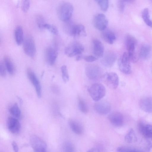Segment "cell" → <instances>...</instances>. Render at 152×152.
<instances>
[{
	"label": "cell",
	"mask_w": 152,
	"mask_h": 152,
	"mask_svg": "<svg viewBox=\"0 0 152 152\" xmlns=\"http://www.w3.org/2000/svg\"><path fill=\"white\" fill-rule=\"evenodd\" d=\"M125 43L127 50V52L131 62L135 63L138 60V58L135 52L137 41L132 35L127 34L125 37Z\"/></svg>",
	"instance_id": "cell-1"
},
{
	"label": "cell",
	"mask_w": 152,
	"mask_h": 152,
	"mask_svg": "<svg viewBox=\"0 0 152 152\" xmlns=\"http://www.w3.org/2000/svg\"><path fill=\"white\" fill-rule=\"evenodd\" d=\"M88 91L92 99L95 102L101 100L105 95L106 89L104 86L99 83H95L89 87Z\"/></svg>",
	"instance_id": "cell-2"
},
{
	"label": "cell",
	"mask_w": 152,
	"mask_h": 152,
	"mask_svg": "<svg viewBox=\"0 0 152 152\" xmlns=\"http://www.w3.org/2000/svg\"><path fill=\"white\" fill-rule=\"evenodd\" d=\"M73 11V7L70 3L63 2L59 6L57 10V15L59 18L63 21L69 20Z\"/></svg>",
	"instance_id": "cell-3"
},
{
	"label": "cell",
	"mask_w": 152,
	"mask_h": 152,
	"mask_svg": "<svg viewBox=\"0 0 152 152\" xmlns=\"http://www.w3.org/2000/svg\"><path fill=\"white\" fill-rule=\"evenodd\" d=\"M102 80L110 89H115L119 84V78L114 72H107L101 76Z\"/></svg>",
	"instance_id": "cell-4"
},
{
	"label": "cell",
	"mask_w": 152,
	"mask_h": 152,
	"mask_svg": "<svg viewBox=\"0 0 152 152\" xmlns=\"http://www.w3.org/2000/svg\"><path fill=\"white\" fill-rule=\"evenodd\" d=\"M24 51L27 55L31 57H34L36 53V49L34 40L31 36H27L23 42Z\"/></svg>",
	"instance_id": "cell-5"
},
{
	"label": "cell",
	"mask_w": 152,
	"mask_h": 152,
	"mask_svg": "<svg viewBox=\"0 0 152 152\" xmlns=\"http://www.w3.org/2000/svg\"><path fill=\"white\" fill-rule=\"evenodd\" d=\"M130 62L127 52L124 53L118 61V66L120 70L124 74H130L132 71Z\"/></svg>",
	"instance_id": "cell-6"
},
{
	"label": "cell",
	"mask_w": 152,
	"mask_h": 152,
	"mask_svg": "<svg viewBox=\"0 0 152 152\" xmlns=\"http://www.w3.org/2000/svg\"><path fill=\"white\" fill-rule=\"evenodd\" d=\"M84 48L80 43L75 42L67 46L65 49L66 55L69 57L80 55L84 51Z\"/></svg>",
	"instance_id": "cell-7"
},
{
	"label": "cell",
	"mask_w": 152,
	"mask_h": 152,
	"mask_svg": "<svg viewBox=\"0 0 152 152\" xmlns=\"http://www.w3.org/2000/svg\"><path fill=\"white\" fill-rule=\"evenodd\" d=\"M30 142L34 151L44 152L46 151V144L43 140L37 136L32 135L30 138Z\"/></svg>",
	"instance_id": "cell-8"
},
{
	"label": "cell",
	"mask_w": 152,
	"mask_h": 152,
	"mask_svg": "<svg viewBox=\"0 0 152 152\" xmlns=\"http://www.w3.org/2000/svg\"><path fill=\"white\" fill-rule=\"evenodd\" d=\"M86 74L89 79L96 80L101 76V70L98 66L93 64L89 65L86 68Z\"/></svg>",
	"instance_id": "cell-9"
},
{
	"label": "cell",
	"mask_w": 152,
	"mask_h": 152,
	"mask_svg": "<svg viewBox=\"0 0 152 152\" xmlns=\"http://www.w3.org/2000/svg\"><path fill=\"white\" fill-rule=\"evenodd\" d=\"M93 21L95 27L100 31L105 30L108 24V21L106 16L102 13L96 15L94 18Z\"/></svg>",
	"instance_id": "cell-10"
},
{
	"label": "cell",
	"mask_w": 152,
	"mask_h": 152,
	"mask_svg": "<svg viewBox=\"0 0 152 152\" xmlns=\"http://www.w3.org/2000/svg\"><path fill=\"white\" fill-rule=\"evenodd\" d=\"M96 102L94 107L98 113L101 115H105L110 111L111 106L108 102L106 100H100Z\"/></svg>",
	"instance_id": "cell-11"
},
{
	"label": "cell",
	"mask_w": 152,
	"mask_h": 152,
	"mask_svg": "<svg viewBox=\"0 0 152 152\" xmlns=\"http://www.w3.org/2000/svg\"><path fill=\"white\" fill-rule=\"evenodd\" d=\"M27 73L29 79L35 87L38 97L40 98L41 88L38 78L34 72L30 68L27 69Z\"/></svg>",
	"instance_id": "cell-12"
},
{
	"label": "cell",
	"mask_w": 152,
	"mask_h": 152,
	"mask_svg": "<svg viewBox=\"0 0 152 152\" xmlns=\"http://www.w3.org/2000/svg\"><path fill=\"white\" fill-rule=\"evenodd\" d=\"M58 54L57 49L55 45L50 46L46 49L45 56L48 63L50 65L54 64Z\"/></svg>",
	"instance_id": "cell-13"
},
{
	"label": "cell",
	"mask_w": 152,
	"mask_h": 152,
	"mask_svg": "<svg viewBox=\"0 0 152 152\" xmlns=\"http://www.w3.org/2000/svg\"><path fill=\"white\" fill-rule=\"evenodd\" d=\"M108 119L113 126L116 127L122 126L124 123V118L123 115L118 112H114L110 113Z\"/></svg>",
	"instance_id": "cell-14"
},
{
	"label": "cell",
	"mask_w": 152,
	"mask_h": 152,
	"mask_svg": "<svg viewBox=\"0 0 152 152\" xmlns=\"http://www.w3.org/2000/svg\"><path fill=\"white\" fill-rule=\"evenodd\" d=\"M101 62L102 64L107 67H111L114 64L116 59V54L113 52L108 51L102 57Z\"/></svg>",
	"instance_id": "cell-15"
},
{
	"label": "cell",
	"mask_w": 152,
	"mask_h": 152,
	"mask_svg": "<svg viewBox=\"0 0 152 152\" xmlns=\"http://www.w3.org/2000/svg\"><path fill=\"white\" fill-rule=\"evenodd\" d=\"M7 128L12 133L17 134L19 132L21 125L18 121L15 118L9 117L7 119Z\"/></svg>",
	"instance_id": "cell-16"
},
{
	"label": "cell",
	"mask_w": 152,
	"mask_h": 152,
	"mask_svg": "<svg viewBox=\"0 0 152 152\" xmlns=\"http://www.w3.org/2000/svg\"><path fill=\"white\" fill-rule=\"evenodd\" d=\"M138 127L140 132L143 137L147 139L152 138V128L151 125L140 122L138 124Z\"/></svg>",
	"instance_id": "cell-17"
},
{
	"label": "cell",
	"mask_w": 152,
	"mask_h": 152,
	"mask_svg": "<svg viewBox=\"0 0 152 152\" xmlns=\"http://www.w3.org/2000/svg\"><path fill=\"white\" fill-rule=\"evenodd\" d=\"M140 108L144 111L151 113L152 110V99L150 96H146L141 98L139 102Z\"/></svg>",
	"instance_id": "cell-18"
},
{
	"label": "cell",
	"mask_w": 152,
	"mask_h": 152,
	"mask_svg": "<svg viewBox=\"0 0 152 152\" xmlns=\"http://www.w3.org/2000/svg\"><path fill=\"white\" fill-rule=\"evenodd\" d=\"M93 52L97 58H102L103 55L104 47L102 42L97 39H94L93 41Z\"/></svg>",
	"instance_id": "cell-19"
},
{
	"label": "cell",
	"mask_w": 152,
	"mask_h": 152,
	"mask_svg": "<svg viewBox=\"0 0 152 152\" xmlns=\"http://www.w3.org/2000/svg\"><path fill=\"white\" fill-rule=\"evenodd\" d=\"M69 35L75 38L81 36H86V34L85 27L81 24H75Z\"/></svg>",
	"instance_id": "cell-20"
},
{
	"label": "cell",
	"mask_w": 152,
	"mask_h": 152,
	"mask_svg": "<svg viewBox=\"0 0 152 152\" xmlns=\"http://www.w3.org/2000/svg\"><path fill=\"white\" fill-rule=\"evenodd\" d=\"M103 31L102 34L103 39L109 44H113L116 39L115 34L109 30L105 29Z\"/></svg>",
	"instance_id": "cell-21"
},
{
	"label": "cell",
	"mask_w": 152,
	"mask_h": 152,
	"mask_svg": "<svg viewBox=\"0 0 152 152\" xmlns=\"http://www.w3.org/2000/svg\"><path fill=\"white\" fill-rule=\"evenodd\" d=\"M14 37L15 42L19 45L23 43L24 38L23 29L20 26H17L14 31Z\"/></svg>",
	"instance_id": "cell-22"
},
{
	"label": "cell",
	"mask_w": 152,
	"mask_h": 152,
	"mask_svg": "<svg viewBox=\"0 0 152 152\" xmlns=\"http://www.w3.org/2000/svg\"><path fill=\"white\" fill-rule=\"evenodd\" d=\"M4 63L9 73L11 75H14L15 72L14 65L9 57L4 56Z\"/></svg>",
	"instance_id": "cell-23"
},
{
	"label": "cell",
	"mask_w": 152,
	"mask_h": 152,
	"mask_svg": "<svg viewBox=\"0 0 152 152\" xmlns=\"http://www.w3.org/2000/svg\"><path fill=\"white\" fill-rule=\"evenodd\" d=\"M151 47L148 44H144L141 48L140 51V56L141 58L144 59H147L151 56Z\"/></svg>",
	"instance_id": "cell-24"
},
{
	"label": "cell",
	"mask_w": 152,
	"mask_h": 152,
	"mask_svg": "<svg viewBox=\"0 0 152 152\" xmlns=\"http://www.w3.org/2000/svg\"><path fill=\"white\" fill-rule=\"evenodd\" d=\"M69 124L72 130L75 133L78 135L82 134L83 128L79 124L75 121H70Z\"/></svg>",
	"instance_id": "cell-25"
},
{
	"label": "cell",
	"mask_w": 152,
	"mask_h": 152,
	"mask_svg": "<svg viewBox=\"0 0 152 152\" xmlns=\"http://www.w3.org/2000/svg\"><path fill=\"white\" fill-rule=\"evenodd\" d=\"M125 141L128 143H134L137 140V138L133 129H131L126 135L125 138Z\"/></svg>",
	"instance_id": "cell-26"
},
{
	"label": "cell",
	"mask_w": 152,
	"mask_h": 152,
	"mask_svg": "<svg viewBox=\"0 0 152 152\" xmlns=\"http://www.w3.org/2000/svg\"><path fill=\"white\" fill-rule=\"evenodd\" d=\"M10 113L15 117L20 118L21 115V112L17 103H15L9 109Z\"/></svg>",
	"instance_id": "cell-27"
},
{
	"label": "cell",
	"mask_w": 152,
	"mask_h": 152,
	"mask_svg": "<svg viewBox=\"0 0 152 152\" xmlns=\"http://www.w3.org/2000/svg\"><path fill=\"white\" fill-rule=\"evenodd\" d=\"M142 16L146 24L151 27L152 22L150 18L149 11L148 8H145L143 10L142 12Z\"/></svg>",
	"instance_id": "cell-28"
},
{
	"label": "cell",
	"mask_w": 152,
	"mask_h": 152,
	"mask_svg": "<svg viewBox=\"0 0 152 152\" xmlns=\"http://www.w3.org/2000/svg\"><path fill=\"white\" fill-rule=\"evenodd\" d=\"M117 151L118 152H142L143 151L136 148L131 147L121 146L118 147L117 149Z\"/></svg>",
	"instance_id": "cell-29"
},
{
	"label": "cell",
	"mask_w": 152,
	"mask_h": 152,
	"mask_svg": "<svg viewBox=\"0 0 152 152\" xmlns=\"http://www.w3.org/2000/svg\"><path fill=\"white\" fill-rule=\"evenodd\" d=\"M97 2L101 10L106 11L108 8L109 0H95Z\"/></svg>",
	"instance_id": "cell-30"
},
{
	"label": "cell",
	"mask_w": 152,
	"mask_h": 152,
	"mask_svg": "<svg viewBox=\"0 0 152 152\" xmlns=\"http://www.w3.org/2000/svg\"><path fill=\"white\" fill-rule=\"evenodd\" d=\"M61 70L63 80L64 83L68 82L69 80V77L67 67L65 65H63L61 67Z\"/></svg>",
	"instance_id": "cell-31"
},
{
	"label": "cell",
	"mask_w": 152,
	"mask_h": 152,
	"mask_svg": "<svg viewBox=\"0 0 152 152\" xmlns=\"http://www.w3.org/2000/svg\"><path fill=\"white\" fill-rule=\"evenodd\" d=\"M79 100L78 105L79 109L83 113H87L88 112V109L86 103L81 99H79Z\"/></svg>",
	"instance_id": "cell-32"
},
{
	"label": "cell",
	"mask_w": 152,
	"mask_h": 152,
	"mask_svg": "<svg viewBox=\"0 0 152 152\" xmlns=\"http://www.w3.org/2000/svg\"><path fill=\"white\" fill-rule=\"evenodd\" d=\"M44 28L47 29L53 34L57 35L58 33V30L57 27L52 25L45 23L44 25Z\"/></svg>",
	"instance_id": "cell-33"
},
{
	"label": "cell",
	"mask_w": 152,
	"mask_h": 152,
	"mask_svg": "<svg viewBox=\"0 0 152 152\" xmlns=\"http://www.w3.org/2000/svg\"><path fill=\"white\" fill-rule=\"evenodd\" d=\"M63 149L64 151L73 152L74 151V148L73 145L71 142H65L63 145Z\"/></svg>",
	"instance_id": "cell-34"
},
{
	"label": "cell",
	"mask_w": 152,
	"mask_h": 152,
	"mask_svg": "<svg viewBox=\"0 0 152 152\" xmlns=\"http://www.w3.org/2000/svg\"><path fill=\"white\" fill-rule=\"evenodd\" d=\"M30 6L29 0H22L21 1V9L24 12H26L28 10Z\"/></svg>",
	"instance_id": "cell-35"
},
{
	"label": "cell",
	"mask_w": 152,
	"mask_h": 152,
	"mask_svg": "<svg viewBox=\"0 0 152 152\" xmlns=\"http://www.w3.org/2000/svg\"><path fill=\"white\" fill-rule=\"evenodd\" d=\"M36 22L39 28L40 29L44 28V25L46 23L43 17L40 15L38 16L37 17Z\"/></svg>",
	"instance_id": "cell-36"
},
{
	"label": "cell",
	"mask_w": 152,
	"mask_h": 152,
	"mask_svg": "<svg viewBox=\"0 0 152 152\" xmlns=\"http://www.w3.org/2000/svg\"><path fill=\"white\" fill-rule=\"evenodd\" d=\"M6 69L4 64L0 61V76L2 77L6 76L7 74Z\"/></svg>",
	"instance_id": "cell-37"
},
{
	"label": "cell",
	"mask_w": 152,
	"mask_h": 152,
	"mask_svg": "<svg viewBox=\"0 0 152 152\" xmlns=\"http://www.w3.org/2000/svg\"><path fill=\"white\" fill-rule=\"evenodd\" d=\"M83 58L86 61L88 62H93L97 59L96 56L91 55L85 56Z\"/></svg>",
	"instance_id": "cell-38"
},
{
	"label": "cell",
	"mask_w": 152,
	"mask_h": 152,
	"mask_svg": "<svg viewBox=\"0 0 152 152\" xmlns=\"http://www.w3.org/2000/svg\"><path fill=\"white\" fill-rule=\"evenodd\" d=\"M135 0H118V5L120 6H125L126 2L128 3H132Z\"/></svg>",
	"instance_id": "cell-39"
},
{
	"label": "cell",
	"mask_w": 152,
	"mask_h": 152,
	"mask_svg": "<svg viewBox=\"0 0 152 152\" xmlns=\"http://www.w3.org/2000/svg\"><path fill=\"white\" fill-rule=\"evenodd\" d=\"M12 146L13 150L15 152H17L18 151V148L16 142L13 141L12 143Z\"/></svg>",
	"instance_id": "cell-40"
},
{
	"label": "cell",
	"mask_w": 152,
	"mask_h": 152,
	"mask_svg": "<svg viewBox=\"0 0 152 152\" xmlns=\"http://www.w3.org/2000/svg\"><path fill=\"white\" fill-rule=\"evenodd\" d=\"M101 150L98 148H93L89 150L88 152H100L101 151Z\"/></svg>",
	"instance_id": "cell-41"
},
{
	"label": "cell",
	"mask_w": 152,
	"mask_h": 152,
	"mask_svg": "<svg viewBox=\"0 0 152 152\" xmlns=\"http://www.w3.org/2000/svg\"><path fill=\"white\" fill-rule=\"evenodd\" d=\"M82 56L80 55L77 56L76 59V61H78L80 60Z\"/></svg>",
	"instance_id": "cell-42"
},
{
	"label": "cell",
	"mask_w": 152,
	"mask_h": 152,
	"mask_svg": "<svg viewBox=\"0 0 152 152\" xmlns=\"http://www.w3.org/2000/svg\"><path fill=\"white\" fill-rule=\"evenodd\" d=\"M17 98H18L19 101L20 103L21 104L23 102V101H22V100L19 97H18V96H17Z\"/></svg>",
	"instance_id": "cell-43"
}]
</instances>
